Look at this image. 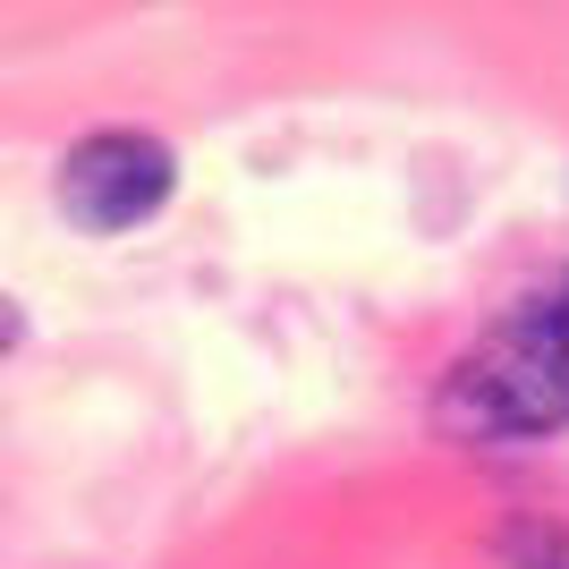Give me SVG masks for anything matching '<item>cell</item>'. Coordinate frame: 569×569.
<instances>
[{"instance_id": "cell-1", "label": "cell", "mask_w": 569, "mask_h": 569, "mask_svg": "<svg viewBox=\"0 0 569 569\" xmlns=\"http://www.w3.org/2000/svg\"><path fill=\"white\" fill-rule=\"evenodd\" d=\"M442 426L459 442H536L569 426V281L536 289L459 357L442 382Z\"/></svg>"}, {"instance_id": "cell-2", "label": "cell", "mask_w": 569, "mask_h": 569, "mask_svg": "<svg viewBox=\"0 0 569 569\" xmlns=\"http://www.w3.org/2000/svg\"><path fill=\"white\" fill-rule=\"evenodd\" d=\"M170 188H179L170 144L137 137V128H102V137L69 144V162H60V213H69L77 230H102V238L153 221L170 204Z\"/></svg>"}, {"instance_id": "cell-3", "label": "cell", "mask_w": 569, "mask_h": 569, "mask_svg": "<svg viewBox=\"0 0 569 569\" xmlns=\"http://www.w3.org/2000/svg\"><path fill=\"white\" fill-rule=\"evenodd\" d=\"M510 552H519V569H569V545H561V536H519Z\"/></svg>"}, {"instance_id": "cell-4", "label": "cell", "mask_w": 569, "mask_h": 569, "mask_svg": "<svg viewBox=\"0 0 569 569\" xmlns=\"http://www.w3.org/2000/svg\"><path fill=\"white\" fill-rule=\"evenodd\" d=\"M9 340H18V307H9V298H0V349H9Z\"/></svg>"}]
</instances>
